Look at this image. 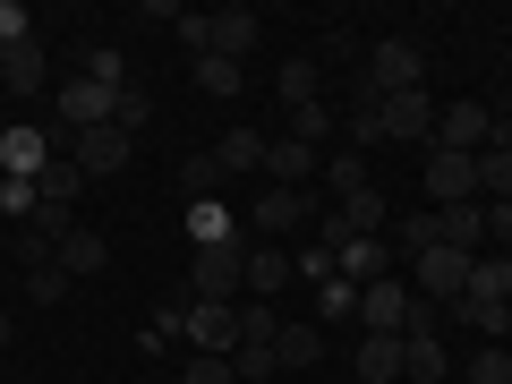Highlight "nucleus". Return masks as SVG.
<instances>
[{"label":"nucleus","mask_w":512,"mask_h":384,"mask_svg":"<svg viewBox=\"0 0 512 384\" xmlns=\"http://www.w3.org/2000/svg\"><path fill=\"white\" fill-rule=\"evenodd\" d=\"M453 316L478 333V342H504V333H512V256H478L470 291L453 299Z\"/></svg>","instance_id":"obj_1"},{"label":"nucleus","mask_w":512,"mask_h":384,"mask_svg":"<svg viewBox=\"0 0 512 384\" xmlns=\"http://www.w3.org/2000/svg\"><path fill=\"white\" fill-rule=\"evenodd\" d=\"M111 111H120V86H94L86 69H77L69 86H52V137H60V154H69V137H86V128H111Z\"/></svg>","instance_id":"obj_2"},{"label":"nucleus","mask_w":512,"mask_h":384,"mask_svg":"<svg viewBox=\"0 0 512 384\" xmlns=\"http://www.w3.org/2000/svg\"><path fill=\"white\" fill-rule=\"evenodd\" d=\"M188 299H248V239L188 256Z\"/></svg>","instance_id":"obj_3"},{"label":"nucleus","mask_w":512,"mask_h":384,"mask_svg":"<svg viewBox=\"0 0 512 384\" xmlns=\"http://www.w3.org/2000/svg\"><path fill=\"white\" fill-rule=\"evenodd\" d=\"M308 214H325L316 188H256V205H248L239 222H248V239H274V248H282V231H299Z\"/></svg>","instance_id":"obj_4"},{"label":"nucleus","mask_w":512,"mask_h":384,"mask_svg":"<svg viewBox=\"0 0 512 384\" xmlns=\"http://www.w3.org/2000/svg\"><path fill=\"white\" fill-rule=\"evenodd\" d=\"M410 86H427V52L410 35H384L367 52V94H410Z\"/></svg>","instance_id":"obj_5"},{"label":"nucleus","mask_w":512,"mask_h":384,"mask_svg":"<svg viewBox=\"0 0 512 384\" xmlns=\"http://www.w3.org/2000/svg\"><path fill=\"white\" fill-rule=\"evenodd\" d=\"M52 154H60V137L43 120H9V128H0V180H43Z\"/></svg>","instance_id":"obj_6"},{"label":"nucleus","mask_w":512,"mask_h":384,"mask_svg":"<svg viewBox=\"0 0 512 384\" xmlns=\"http://www.w3.org/2000/svg\"><path fill=\"white\" fill-rule=\"evenodd\" d=\"M470 265H478L470 248H427L419 265H410V291H419V299H436V308H453V299L470 291Z\"/></svg>","instance_id":"obj_7"},{"label":"nucleus","mask_w":512,"mask_h":384,"mask_svg":"<svg viewBox=\"0 0 512 384\" xmlns=\"http://www.w3.org/2000/svg\"><path fill=\"white\" fill-rule=\"evenodd\" d=\"M376 111H384V137H393V146H436V94L427 86L376 94Z\"/></svg>","instance_id":"obj_8"},{"label":"nucleus","mask_w":512,"mask_h":384,"mask_svg":"<svg viewBox=\"0 0 512 384\" xmlns=\"http://www.w3.org/2000/svg\"><path fill=\"white\" fill-rule=\"evenodd\" d=\"M495 128V103H470V94H453V103H436V146L444 154H478Z\"/></svg>","instance_id":"obj_9"},{"label":"nucleus","mask_w":512,"mask_h":384,"mask_svg":"<svg viewBox=\"0 0 512 384\" xmlns=\"http://www.w3.org/2000/svg\"><path fill=\"white\" fill-rule=\"evenodd\" d=\"M427 205H478V154H444L427 146Z\"/></svg>","instance_id":"obj_10"},{"label":"nucleus","mask_w":512,"mask_h":384,"mask_svg":"<svg viewBox=\"0 0 512 384\" xmlns=\"http://www.w3.org/2000/svg\"><path fill=\"white\" fill-rule=\"evenodd\" d=\"M128 146H137V137L111 120V128H86V137H69V163L86 171V180H120V171H128Z\"/></svg>","instance_id":"obj_11"},{"label":"nucleus","mask_w":512,"mask_h":384,"mask_svg":"<svg viewBox=\"0 0 512 384\" xmlns=\"http://www.w3.org/2000/svg\"><path fill=\"white\" fill-rule=\"evenodd\" d=\"M188 350L231 359L239 350V299H188Z\"/></svg>","instance_id":"obj_12"},{"label":"nucleus","mask_w":512,"mask_h":384,"mask_svg":"<svg viewBox=\"0 0 512 384\" xmlns=\"http://www.w3.org/2000/svg\"><path fill=\"white\" fill-rule=\"evenodd\" d=\"M410 282L402 274H384V282H367L359 291V333H410Z\"/></svg>","instance_id":"obj_13"},{"label":"nucleus","mask_w":512,"mask_h":384,"mask_svg":"<svg viewBox=\"0 0 512 384\" xmlns=\"http://www.w3.org/2000/svg\"><path fill=\"white\" fill-rule=\"evenodd\" d=\"M265 180L274 188H308V180H325V154L299 146V137H274V146H265Z\"/></svg>","instance_id":"obj_14"},{"label":"nucleus","mask_w":512,"mask_h":384,"mask_svg":"<svg viewBox=\"0 0 512 384\" xmlns=\"http://www.w3.org/2000/svg\"><path fill=\"white\" fill-rule=\"evenodd\" d=\"M350 376H359V384H402V333H359Z\"/></svg>","instance_id":"obj_15"},{"label":"nucleus","mask_w":512,"mask_h":384,"mask_svg":"<svg viewBox=\"0 0 512 384\" xmlns=\"http://www.w3.org/2000/svg\"><path fill=\"white\" fill-rule=\"evenodd\" d=\"M291 248H274V239H248V299H282L291 291Z\"/></svg>","instance_id":"obj_16"},{"label":"nucleus","mask_w":512,"mask_h":384,"mask_svg":"<svg viewBox=\"0 0 512 384\" xmlns=\"http://www.w3.org/2000/svg\"><path fill=\"white\" fill-rule=\"evenodd\" d=\"M274 103H282V111L325 103V69H316V52H299V60H282V69H274Z\"/></svg>","instance_id":"obj_17"},{"label":"nucleus","mask_w":512,"mask_h":384,"mask_svg":"<svg viewBox=\"0 0 512 384\" xmlns=\"http://www.w3.org/2000/svg\"><path fill=\"white\" fill-rule=\"evenodd\" d=\"M444 376H453L444 333H402V384H444Z\"/></svg>","instance_id":"obj_18"},{"label":"nucleus","mask_w":512,"mask_h":384,"mask_svg":"<svg viewBox=\"0 0 512 384\" xmlns=\"http://www.w3.org/2000/svg\"><path fill=\"white\" fill-rule=\"evenodd\" d=\"M333 214H342V231H350V239H384V222H393V205H384V188L367 180L359 197H342Z\"/></svg>","instance_id":"obj_19"},{"label":"nucleus","mask_w":512,"mask_h":384,"mask_svg":"<svg viewBox=\"0 0 512 384\" xmlns=\"http://www.w3.org/2000/svg\"><path fill=\"white\" fill-rule=\"evenodd\" d=\"M265 146H274L265 128H222V137H214V163L239 180V171H265Z\"/></svg>","instance_id":"obj_20"},{"label":"nucleus","mask_w":512,"mask_h":384,"mask_svg":"<svg viewBox=\"0 0 512 384\" xmlns=\"http://www.w3.org/2000/svg\"><path fill=\"white\" fill-rule=\"evenodd\" d=\"M333 274L367 291V282H384V274H393V248H384V239H350V248L333 256Z\"/></svg>","instance_id":"obj_21"},{"label":"nucleus","mask_w":512,"mask_h":384,"mask_svg":"<svg viewBox=\"0 0 512 384\" xmlns=\"http://www.w3.org/2000/svg\"><path fill=\"white\" fill-rule=\"evenodd\" d=\"M0 86H9V94H43V86H52V60H43V43L0 52Z\"/></svg>","instance_id":"obj_22"},{"label":"nucleus","mask_w":512,"mask_h":384,"mask_svg":"<svg viewBox=\"0 0 512 384\" xmlns=\"http://www.w3.org/2000/svg\"><path fill=\"white\" fill-rule=\"evenodd\" d=\"M188 239H197V248H231V239H248V222H239L231 205H188Z\"/></svg>","instance_id":"obj_23"},{"label":"nucleus","mask_w":512,"mask_h":384,"mask_svg":"<svg viewBox=\"0 0 512 384\" xmlns=\"http://www.w3.org/2000/svg\"><path fill=\"white\" fill-rule=\"evenodd\" d=\"M103 265H111V248H103V231H69V239H60V274H69V282H86V274H103Z\"/></svg>","instance_id":"obj_24"},{"label":"nucleus","mask_w":512,"mask_h":384,"mask_svg":"<svg viewBox=\"0 0 512 384\" xmlns=\"http://www.w3.org/2000/svg\"><path fill=\"white\" fill-rule=\"evenodd\" d=\"M35 197H43V205H60V214H69V205L86 197V171H77L69 154H52V163H43V180H35Z\"/></svg>","instance_id":"obj_25"},{"label":"nucleus","mask_w":512,"mask_h":384,"mask_svg":"<svg viewBox=\"0 0 512 384\" xmlns=\"http://www.w3.org/2000/svg\"><path fill=\"white\" fill-rule=\"evenodd\" d=\"M427 248H444V222H436V205H427V214H402V222H393V256H410V265H419Z\"/></svg>","instance_id":"obj_26"},{"label":"nucleus","mask_w":512,"mask_h":384,"mask_svg":"<svg viewBox=\"0 0 512 384\" xmlns=\"http://www.w3.org/2000/svg\"><path fill=\"white\" fill-rule=\"evenodd\" d=\"M367 188V154L359 146H342V154H325V205H342V197H359Z\"/></svg>","instance_id":"obj_27"},{"label":"nucleus","mask_w":512,"mask_h":384,"mask_svg":"<svg viewBox=\"0 0 512 384\" xmlns=\"http://www.w3.org/2000/svg\"><path fill=\"white\" fill-rule=\"evenodd\" d=\"M171 342H188V291L163 299V308L146 316V333H137V350H171Z\"/></svg>","instance_id":"obj_28"},{"label":"nucleus","mask_w":512,"mask_h":384,"mask_svg":"<svg viewBox=\"0 0 512 384\" xmlns=\"http://www.w3.org/2000/svg\"><path fill=\"white\" fill-rule=\"evenodd\" d=\"M316 325H359V282H342V274H333V282H316Z\"/></svg>","instance_id":"obj_29"},{"label":"nucleus","mask_w":512,"mask_h":384,"mask_svg":"<svg viewBox=\"0 0 512 384\" xmlns=\"http://www.w3.org/2000/svg\"><path fill=\"white\" fill-rule=\"evenodd\" d=\"M512 197V146H478V205Z\"/></svg>","instance_id":"obj_30"},{"label":"nucleus","mask_w":512,"mask_h":384,"mask_svg":"<svg viewBox=\"0 0 512 384\" xmlns=\"http://www.w3.org/2000/svg\"><path fill=\"white\" fill-rule=\"evenodd\" d=\"M436 222H444V248H470V256L487 248V214H478V205H444Z\"/></svg>","instance_id":"obj_31"},{"label":"nucleus","mask_w":512,"mask_h":384,"mask_svg":"<svg viewBox=\"0 0 512 384\" xmlns=\"http://www.w3.org/2000/svg\"><path fill=\"white\" fill-rule=\"evenodd\" d=\"M188 77H197V94H214V103H231V94L248 86V69H239V60H188Z\"/></svg>","instance_id":"obj_32"},{"label":"nucleus","mask_w":512,"mask_h":384,"mask_svg":"<svg viewBox=\"0 0 512 384\" xmlns=\"http://www.w3.org/2000/svg\"><path fill=\"white\" fill-rule=\"evenodd\" d=\"M180 188H188V205H222V188H231V171H222L214 154H197V163L180 171Z\"/></svg>","instance_id":"obj_33"},{"label":"nucleus","mask_w":512,"mask_h":384,"mask_svg":"<svg viewBox=\"0 0 512 384\" xmlns=\"http://www.w3.org/2000/svg\"><path fill=\"white\" fill-rule=\"evenodd\" d=\"M461 384H512V350L504 342H478L470 359H461Z\"/></svg>","instance_id":"obj_34"},{"label":"nucleus","mask_w":512,"mask_h":384,"mask_svg":"<svg viewBox=\"0 0 512 384\" xmlns=\"http://www.w3.org/2000/svg\"><path fill=\"white\" fill-rule=\"evenodd\" d=\"M231 367H239V384H274V376H282V350H274V342H239Z\"/></svg>","instance_id":"obj_35"},{"label":"nucleus","mask_w":512,"mask_h":384,"mask_svg":"<svg viewBox=\"0 0 512 384\" xmlns=\"http://www.w3.org/2000/svg\"><path fill=\"white\" fill-rule=\"evenodd\" d=\"M282 367H316V359H325V325H282Z\"/></svg>","instance_id":"obj_36"},{"label":"nucleus","mask_w":512,"mask_h":384,"mask_svg":"<svg viewBox=\"0 0 512 384\" xmlns=\"http://www.w3.org/2000/svg\"><path fill=\"white\" fill-rule=\"evenodd\" d=\"M342 128H350V146H359V154L384 146V111H376V94H359V103L342 111Z\"/></svg>","instance_id":"obj_37"},{"label":"nucleus","mask_w":512,"mask_h":384,"mask_svg":"<svg viewBox=\"0 0 512 384\" xmlns=\"http://www.w3.org/2000/svg\"><path fill=\"white\" fill-rule=\"evenodd\" d=\"M180 384H239V367H231V359H214V350H188Z\"/></svg>","instance_id":"obj_38"},{"label":"nucleus","mask_w":512,"mask_h":384,"mask_svg":"<svg viewBox=\"0 0 512 384\" xmlns=\"http://www.w3.org/2000/svg\"><path fill=\"white\" fill-rule=\"evenodd\" d=\"M291 137H299V146H316V154H325V137H333V111H325V103L291 111Z\"/></svg>","instance_id":"obj_39"},{"label":"nucleus","mask_w":512,"mask_h":384,"mask_svg":"<svg viewBox=\"0 0 512 384\" xmlns=\"http://www.w3.org/2000/svg\"><path fill=\"white\" fill-rule=\"evenodd\" d=\"M86 77L94 86H128L120 77V43H86Z\"/></svg>","instance_id":"obj_40"},{"label":"nucleus","mask_w":512,"mask_h":384,"mask_svg":"<svg viewBox=\"0 0 512 384\" xmlns=\"http://www.w3.org/2000/svg\"><path fill=\"white\" fill-rule=\"evenodd\" d=\"M111 120H120L128 137H137V128H154V94H137V86H120V111H111Z\"/></svg>","instance_id":"obj_41"},{"label":"nucleus","mask_w":512,"mask_h":384,"mask_svg":"<svg viewBox=\"0 0 512 384\" xmlns=\"http://www.w3.org/2000/svg\"><path fill=\"white\" fill-rule=\"evenodd\" d=\"M69 291H77V282L60 274V265H43V274H26V299H43V308H60Z\"/></svg>","instance_id":"obj_42"},{"label":"nucleus","mask_w":512,"mask_h":384,"mask_svg":"<svg viewBox=\"0 0 512 384\" xmlns=\"http://www.w3.org/2000/svg\"><path fill=\"white\" fill-rule=\"evenodd\" d=\"M478 214H487V239H504V256H512V197L504 205H478Z\"/></svg>","instance_id":"obj_43"},{"label":"nucleus","mask_w":512,"mask_h":384,"mask_svg":"<svg viewBox=\"0 0 512 384\" xmlns=\"http://www.w3.org/2000/svg\"><path fill=\"white\" fill-rule=\"evenodd\" d=\"M0 350H9V308H0Z\"/></svg>","instance_id":"obj_44"},{"label":"nucleus","mask_w":512,"mask_h":384,"mask_svg":"<svg viewBox=\"0 0 512 384\" xmlns=\"http://www.w3.org/2000/svg\"><path fill=\"white\" fill-rule=\"evenodd\" d=\"M0 239H9V231H0Z\"/></svg>","instance_id":"obj_45"}]
</instances>
